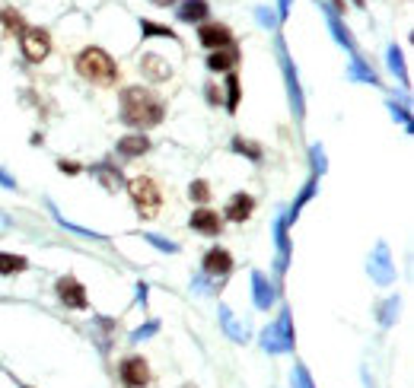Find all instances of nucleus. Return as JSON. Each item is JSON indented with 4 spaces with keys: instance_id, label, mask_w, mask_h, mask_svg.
Wrapping results in <instances>:
<instances>
[{
    "instance_id": "obj_1",
    "label": "nucleus",
    "mask_w": 414,
    "mask_h": 388,
    "mask_svg": "<svg viewBox=\"0 0 414 388\" xmlns=\"http://www.w3.org/2000/svg\"><path fill=\"white\" fill-rule=\"evenodd\" d=\"M163 102L147 86H128L121 92V121L131 127H153L163 121Z\"/></svg>"
},
{
    "instance_id": "obj_2",
    "label": "nucleus",
    "mask_w": 414,
    "mask_h": 388,
    "mask_svg": "<svg viewBox=\"0 0 414 388\" xmlns=\"http://www.w3.org/2000/svg\"><path fill=\"white\" fill-rule=\"evenodd\" d=\"M77 74L86 83H96V86H115L118 83L115 61L108 58L102 48H83L77 54Z\"/></svg>"
},
{
    "instance_id": "obj_3",
    "label": "nucleus",
    "mask_w": 414,
    "mask_h": 388,
    "mask_svg": "<svg viewBox=\"0 0 414 388\" xmlns=\"http://www.w3.org/2000/svg\"><path fill=\"white\" fill-rule=\"evenodd\" d=\"M128 194H131L141 220L157 216L159 207H163V191H159V185L153 182L150 175H137V178H131V182H128Z\"/></svg>"
},
{
    "instance_id": "obj_4",
    "label": "nucleus",
    "mask_w": 414,
    "mask_h": 388,
    "mask_svg": "<svg viewBox=\"0 0 414 388\" xmlns=\"http://www.w3.org/2000/svg\"><path fill=\"white\" fill-rule=\"evenodd\" d=\"M274 51H277V61H281V74L284 83H287V99H290V112L297 118L306 115V102H303V90H299V76H297V67H293V58L287 54V45L284 39L277 35L274 39Z\"/></svg>"
},
{
    "instance_id": "obj_5",
    "label": "nucleus",
    "mask_w": 414,
    "mask_h": 388,
    "mask_svg": "<svg viewBox=\"0 0 414 388\" xmlns=\"http://www.w3.org/2000/svg\"><path fill=\"white\" fill-rule=\"evenodd\" d=\"M262 350H268V354L293 350V315H290V309H281L277 322L262 331Z\"/></svg>"
},
{
    "instance_id": "obj_6",
    "label": "nucleus",
    "mask_w": 414,
    "mask_h": 388,
    "mask_svg": "<svg viewBox=\"0 0 414 388\" xmlns=\"http://www.w3.org/2000/svg\"><path fill=\"white\" fill-rule=\"evenodd\" d=\"M23 54L29 64H41V61L51 54V35L48 29H39V25H29L23 35Z\"/></svg>"
},
{
    "instance_id": "obj_7",
    "label": "nucleus",
    "mask_w": 414,
    "mask_h": 388,
    "mask_svg": "<svg viewBox=\"0 0 414 388\" xmlns=\"http://www.w3.org/2000/svg\"><path fill=\"white\" fill-rule=\"evenodd\" d=\"M370 277L379 287H389L392 280H395V265H392V255H389V245L386 242H379V245L373 248V255H370Z\"/></svg>"
},
{
    "instance_id": "obj_8",
    "label": "nucleus",
    "mask_w": 414,
    "mask_h": 388,
    "mask_svg": "<svg viewBox=\"0 0 414 388\" xmlns=\"http://www.w3.org/2000/svg\"><path fill=\"white\" fill-rule=\"evenodd\" d=\"M55 289H58V299L64 303L67 309H86V306H90V299H86V287H83L77 277H58Z\"/></svg>"
},
{
    "instance_id": "obj_9",
    "label": "nucleus",
    "mask_w": 414,
    "mask_h": 388,
    "mask_svg": "<svg viewBox=\"0 0 414 388\" xmlns=\"http://www.w3.org/2000/svg\"><path fill=\"white\" fill-rule=\"evenodd\" d=\"M290 220H287V210L274 216V245H277V274H284L290 267V232H287Z\"/></svg>"
},
{
    "instance_id": "obj_10",
    "label": "nucleus",
    "mask_w": 414,
    "mask_h": 388,
    "mask_svg": "<svg viewBox=\"0 0 414 388\" xmlns=\"http://www.w3.org/2000/svg\"><path fill=\"white\" fill-rule=\"evenodd\" d=\"M198 41L204 45V48H210V51H220V48H230V45H233V32L226 29L224 23H201Z\"/></svg>"
},
{
    "instance_id": "obj_11",
    "label": "nucleus",
    "mask_w": 414,
    "mask_h": 388,
    "mask_svg": "<svg viewBox=\"0 0 414 388\" xmlns=\"http://www.w3.org/2000/svg\"><path fill=\"white\" fill-rule=\"evenodd\" d=\"M201 265H204V277H210V280H220V277H226V274L233 271V255L226 252V248L217 245V248H210V252H207Z\"/></svg>"
},
{
    "instance_id": "obj_12",
    "label": "nucleus",
    "mask_w": 414,
    "mask_h": 388,
    "mask_svg": "<svg viewBox=\"0 0 414 388\" xmlns=\"http://www.w3.org/2000/svg\"><path fill=\"white\" fill-rule=\"evenodd\" d=\"M252 303H255V309H262V312H268V309L277 303V289H274V283L268 280L262 271H252Z\"/></svg>"
},
{
    "instance_id": "obj_13",
    "label": "nucleus",
    "mask_w": 414,
    "mask_h": 388,
    "mask_svg": "<svg viewBox=\"0 0 414 388\" xmlns=\"http://www.w3.org/2000/svg\"><path fill=\"white\" fill-rule=\"evenodd\" d=\"M118 372H121V382L128 388H144L150 382V369H147V360H144V356H128Z\"/></svg>"
},
{
    "instance_id": "obj_14",
    "label": "nucleus",
    "mask_w": 414,
    "mask_h": 388,
    "mask_svg": "<svg viewBox=\"0 0 414 388\" xmlns=\"http://www.w3.org/2000/svg\"><path fill=\"white\" fill-rule=\"evenodd\" d=\"M322 13H325V19H328V29H331V35H335V41H338L341 48H348V51H354L357 54V41H354V35H351L348 25L338 19V10L328 7V3H322Z\"/></svg>"
},
{
    "instance_id": "obj_15",
    "label": "nucleus",
    "mask_w": 414,
    "mask_h": 388,
    "mask_svg": "<svg viewBox=\"0 0 414 388\" xmlns=\"http://www.w3.org/2000/svg\"><path fill=\"white\" fill-rule=\"evenodd\" d=\"M92 178H99V185L108 191V194H118L124 188V175L118 165L112 163H96L92 165Z\"/></svg>"
},
{
    "instance_id": "obj_16",
    "label": "nucleus",
    "mask_w": 414,
    "mask_h": 388,
    "mask_svg": "<svg viewBox=\"0 0 414 388\" xmlns=\"http://www.w3.org/2000/svg\"><path fill=\"white\" fill-rule=\"evenodd\" d=\"M252 210H255V198L252 194H246V191H239V194H233L230 201H226V220H233V223H246L248 216H252Z\"/></svg>"
},
{
    "instance_id": "obj_17",
    "label": "nucleus",
    "mask_w": 414,
    "mask_h": 388,
    "mask_svg": "<svg viewBox=\"0 0 414 388\" xmlns=\"http://www.w3.org/2000/svg\"><path fill=\"white\" fill-rule=\"evenodd\" d=\"M141 70H144V76L153 80V83L169 80V74H172L169 61H166L163 54H157V51H147V54H144V58H141Z\"/></svg>"
},
{
    "instance_id": "obj_18",
    "label": "nucleus",
    "mask_w": 414,
    "mask_h": 388,
    "mask_svg": "<svg viewBox=\"0 0 414 388\" xmlns=\"http://www.w3.org/2000/svg\"><path fill=\"white\" fill-rule=\"evenodd\" d=\"M188 226L195 232H204V236H217V232H220V214H217V210H210V207H201V210H195V214H191Z\"/></svg>"
},
{
    "instance_id": "obj_19",
    "label": "nucleus",
    "mask_w": 414,
    "mask_h": 388,
    "mask_svg": "<svg viewBox=\"0 0 414 388\" xmlns=\"http://www.w3.org/2000/svg\"><path fill=\"white\" fill-rule=\"evenodd\" d=\"M220 325H224V331L226 334H230V340H236V344H246L248 340V325H242L239 318H236V315H233V309L230 306H224V303H220Z\"/></svg>"
},
{
    "instance_id": "obj_20",
    "label": "nucleus",
    "mask_w": 414,
    "mask_h": 388,
    "mask_svg": "<svg viewBox=\"0 0 414 388\" xmlns=\"http://www.w3.org/2000/svg\"><path fill=\"white\" fill-rule=\"evenodd\" d=\"M236 61H239V51L233 48H220V51H210L207 54V70H214V74H230L233 67H236Z\"/></svg>"
},
{
    "instance_id": "obj_21",
    "label": "nucleus",
    "mask_w": 414,
    "mask_h": 388,
    "mask_svg": "<svg viewBox=\"0 0 414 388\" xmlns=\"http://www.w3.org/2000/svg\"><path fill=\"white\" fill-rule=\"evenodd\" d=\"M210 17V3L207 0H182L179 3V19L182 23H204Z\"/></svg>"
},
{
    "instance_id": "obj_22",
    "label": "nucleus",
    "mask_w": 414,
    "mask_h": 388,
    "mask_svg": "<svg viewBox=\"0 0 414 388\" xmlns=\"http://www.w3.org/2000/svg\"><path fill=\"white\" fill-rule=\"evenodd\" d=\"M147 150H150V137H144V134H128V137H121V141H118V153H121L124 159L144 156Z\"/></svg>"
},
{
    "instance_id": "obj_23",
    "label": "nucleus",
    "mask_w": 414,
    "mask_h": 388,
    "mask_svg": "<svg viewBox=\"0 0 414 388\" xmlns=\"http://www.w3.org/2000/svg\"><path fill=\"white\" fill-rule=\"evenodd\" d=\"M348 80H360V83H370V86H379V76H376V70H373V67L366 64L360 54H354V61H351Z\"/></svg>"
},
{
    "instance_id": "obj_24",
    "label": "nucleus",
    "mask_w": 414,
    "mask_h": 388,
    "mask_svg": "<svg viewBox=\"0 0 414 388\" xmlns=\"http://www.w3.org/2000/svg\"><path fill=\"white\" fill-rule=\"evenodd\" d=\"M386 61H389V70L402 80V86H411V80H408V70H405V54H402V48L398 45H389V51H386Z\"/></svg>"
},
{
    "instance_id": "obj_25",
    "label": "nucleus",
    "mask_w": 414,
    "mask_h": 388,
    "mask_svg": "<svg viewBox=\"0 0 414 388\" xmlns=\"http://www.w3.org/2000/svg\"><path fill=\"white\" fill-rule=\"evenodd\" d=\"M0 25L7 29V35H23L29 25H26V19L19 17L17 10H10V7H3L0 10Z\"/></svg>"
},
{
    "instance_id": "obj_26",
    "label": "nucleus",
    "mask_w": 414,
    "mask_h": 388,
    "mask_svg": "<svg viewBox=\"0 0 414 388\" xmlns=\"http://www.w3.org/2000/svg\"><path fill=\"white\" fill-rule=\"evenodd\" d=\"M230 150H233V153H239V156H248L252 163H262V156H265V150L258 147V143L246 141V137H233Z\"/></svg>"
},
{
    "instance_id": "obj_27",
    "label": "nucleus",
    "mask_w": 414,
    "mask_h": 388,
    "mask_svg": "<svg viewBox=\"0 0 414 388\" xmlns=\"http://www.w3.org/2000/svg\"><path fill=\"white\" fill-rule=\"evenodd\" d=\"M239 99H242V83H239V76L230 70V74H226V112H230V115H236Z\"/></svg>"
},
{
    "instance_id": "obj_28",
    "label": "nucleus",
    "mask_w": 414,
    "mask_h": 388,
    "mask_svg": "<svg viewBox=\"0 0 414 388\" xmlns=\"http://www.w3.org/2000/svg\"><path fill=\"white\" fill-rule=\"evenodd\" d=\"M29 267L23 255H10V252H0V274L7 277V274H23Z\"/></svg>"
},
{
    "instance_id": "obj_29",
    "label": "nucleus",
    "mask_w": 414,
    "mask_h": 388,
    "mask_svg": "<svg viewBox=\"0 0 414 388\" xmlns=\"http://www.w3.org/2000/svg\"><path fill=\"white\" fill-rule=\"evenodd\" d=\"M141 32H144V39H172V41H179V35H175L169 25L150 23V19H141Z\"/></svg>"
},
{
    "instance_id": "obj_30",
    "label": "nucleus",
    "mask_w": 414,
    "mask_h": 388,
    "mask_svg": "<svg viewBox=\"0 0 414 388\" xmlns=\"http://www.w3.org/2000/svg\"><path fill=\"white\" fill-rule=\"evenodd\" d=\"M398 309H402V299H398V296H389L386 303H382V306H379V325H382V328H389V325H395Z\"/></svg>"
},
{
    "instance_id": "obj_31",
    "label": "nucleus",
    "mask_w": 414,
    "mask_h": 388,
    "mask_svg": "<svg viewBox=\"0 0 414 388\" xmlns=\"http://www.w3.org/2000/svg\"><path fill=\"white\" fill-rule=\"evenodd\" d=\"M92 328H99V347L102 350H108L112 347V331H115V322H112V318H102V315H96V318H92Z\"/></svg>"
},
{
    "instance_id": "obj_32",
    "label": "nucleus",
    "mask_w": 414,
    "mask_h": 388,
    "mask_svg": "<svg viewBox=\"0 0 414 388\" xmlns=\"http://www.w3.org/2000/svg\"><path fill=\"white\" fill-rule=\"evenodd\" d=\"M48 210H51V214H55V220H58V223L64 226V229H70V232H80V236H86V239H106V236H102V232H92V229H83V226H77V223H67L64 216L58 214V207L51 204V201H48Z\"/></svg>"
},
{
    "instance_id": "obj_33",
    "label": "nucleus",
    "mask_w": 414,
    "mask_h": 388,
    "mask_svg": "<svg viewBox=\"0 0 414 388\" xmlns=\"http://www.w3.org/2000/svg\"><path fill=\"white\" fill-rule=\"evenodd\" d=\"M144 239H147L153 248H159V252H166V255H175V252H179V245H175V242L163 239V236H157V232H144Z\"/></svg>"
},
{
    "instance_id": "obj_34",
    "label": "nucleus",
    "mask_w": 414,
    "mask_h": 388,
    "mask_svg": "<svg viewBox=\"0 0 414 388\" xmlns=\"http://www.w3.org/2000/svg\"><path fill=\"white\" fill-rule=\"evenodd\" d=\"M188 194H191V201H198V204H207V201H210V185H207L204 178H198V182H191V185H188Z\"/></svg>"
},
{
    "instance_id": "obj_35",
    "label": "nucleus",
    "mask_w": 414,
    "mask_h": 388,
    "mask_svg": "<svg viewBox=\"0 0 414 388\" xmlns=\"http://www.w3.org/2000/svg\"><path fill=\"white\" fill-rule=\"evenodd\" d=\"M309 159H313V175L319 178V175L325 172V150H322V143H313V147H309Z\"/></svg>"
},
{
    "instance_id": "obj_36",
    "label": "nucleus",
    "mask_w": 414,
    "mask_h": 388,
    "mask_svg": "<svg viewBox=\"0 0 414 388\" xmlns=\"http://www.w3.org/2000/svg\"><path fill=\"white\" fill-rule=\"evenodd\" d=\"M293 388H315L313 385V376H309V369L303 363L293 366Z\"/></svg>"
},
{
    "instance_id": "obj_37",
    "label": "nucleus",
    "mask_w": 414,
    "mask_h": 388,
    "mask_svg": "<svg viewBox=\"0 0 414 388\" xmlns=\"http://www.w3.org/2000/svg\"><path fill=\"white\" fill-rule=\"evenodd\" d=\"M159 331V322L157 318H153V322H147V325H141V328L134 331L131 334V344H141V340H147V338H153V334H157Z\"/></svg>"
},
{
    "instance_id": "obj_38",
    "label": "nucleus",
    "mask_w": 414,
    "mask_h": 388,
    "mask_svg": "<svg viewBox=\"0 0 414 388\" xmlns=\"http://www.w3.org/2000/svg\"><path fill=\"white\" fill-rule=\"evenodd\" d=\"M389 112L395 121L405 124V134H411V115H408V108L405 105H398V102H389Z\"/></svg>"
},
{
    "instance_id": "obj_39",
    "label": "nucleus",
    "mask_w": 414,
    "mask_h": 388,
    "mask_svg": "<svg viewBox=\"0 0 414 388\" xmlns=\"http://www.w3.org/2000/svg\"><path fill=\"white\" fill-rule=\"evenodd\" d=\"M255 19L265 25V29H277V13H271L268 7H255Z\"/></svg>"
},
{
    "instance_id": "obj_40",
    "label": "nucleus",
    "mask_w": 414,
    "mask_h": 388,
    "mask_svg": "<svg viewBox=\"0 0 414 388\" xmlns=\"http://www.w3.org/2000/svg\"><path fill=\"white\" fill-rule=\"evenodd\" d=\"M210 277H204V274H198V277H195V280H191V289H195V293H201V296H204V293H210Z\"/></svg>"
},
{
    "instance_id": "obj_41",
    "label": "nucleus",
    "mask_w": 414,
    "mask_h": 388,
    "mask_svg": "<svg viewBox=\"0 0 414 388\" xmlns=\"http://www.w3.org/2000/svg\"><path fill=\"white\" fill-rule=\"evenodd\" d=\"M58 169L64 175H77V172H80V165H77L74 159H58Z\"/></svg>"
},
{
    "instance_id": "obj_42",
    "label": "nucleus",
    "mask_w": 414,
    "mask_h": 388,
    "mask_svg": "<svg viewBox=\"0 0 414 388\" xmlns=\"http://www.w3.org/2000/svg\"><path fill=\"white\" fill-rule=\"evenodd\" d=\"M0 188L17 191V178H13V175H7V172H3V169H0Z\"/></svg>"
},
{
    "instance_id": "obj_43",
    "label": "nucleus",
    "mask_w": 414,
    "mask_h": 388,
    "mask_svg": "<svg viewBox=\"0 0 414 388\" xmlns=\"http://www.w3.org/2000/svg\"><path fill=\"white\" fill-rule=\"evenodd\" d=\"M207 102H210V105H220V90H217L214 83H207Z\"/></svg>"
},
{
    "instance_id": "obj_44",
    "label": "nucleus",
    "mask_w": 414,
    "mask_h": 388,
    "mask_svg": "<svg viewBox=\"0 0 414 388\" xmlns=\"http://www.w3.org/2000/svg\"><path fill=\"white\" fill-rule=\"evenodd\" d=\"M290 3H293V0H277V19L290 17Z\"/></svg>"
},
{
    "instance_id": "obj_45",
    "label": "nucleus",
    "mask_w": 414,
    "mask_h": 388,
    "mask_svg": "<svg viewBox=\"0 0 414 388\" xmlns=\"http://www.w3.org/2000/svg\"><path fill=\"white\" fill-rule=\"evenodd\" d=\"M147 283H137V299H141V306H147V296H150V293H147Z\"/></svg>"
},
{
    "instance_id": "obj_46",
    "label": "nucleus",
    "mask_w": 414,
    "mask_h": 388,
    "mask_svg": "<svg viewBox=\"0 0 414 388\" xmlns=\"http://www.w3.org/2000/svg\"><path fill=\"white\" fill-rule=\"evenodd\" d=\"M150 3H157V7H172L175 0H150Z\"/></svg>"
},
{
    "instance_id": "obj_47",
    "label": "nucleus",
    "mask_w": 414,
    "mask_h": 388,
    "mask_svg": "<svg viewBox=\"0 0 414 388\" xmlns=\"http://www.w3.org/2000/svg\"><path fill=\"white\" fill-rule=\"evenodd\" d=\"M370 388H373V385H370Z\"/></svg>"
}]
</instances>
